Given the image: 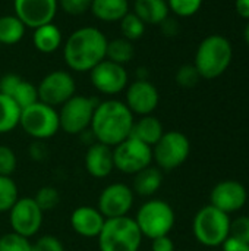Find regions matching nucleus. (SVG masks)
<instances>
[{
    "instance_id": "obj_26",
    "label": "nucleus",
    "mask_w": 249,
    "mask_h": 251,
    "mask_svg": "<svg viewBox=\"0 0 249 251\" xmlns=\"http://www.w3.org/2000/svg\"><path fill=\"white\" fill-rule=\"evenodd\" d=\"M25 25L16 15L0 16V44L13 46L23 38Z\"/></svg>"
},
{
    "instance_id": "obj_2",
    "label": "nucleus",
    "mask_w": 249,
    "mask_h": 251,
    "mask_svg": "<svg viewBox=\"0 0 249 251\" xmlns=\"http://www.w3.org/2000/svg\"><path fill=\"white\" fill-rule=\"evenodd\" d=\"M106 35L95 26H82L73 31L65 46L63 57L69 69L75 72H90L106 59Z\"/></svg>"
},
{
    "instance_id": "obj_40",
    "label": "nucleus",
    "mask_w": 249,
    "mask_h": 251,
    "mask_svg": "<svg viewBox=\"0 0 249 251\" xmlns=\"http://www.w3.org/2000/svg\"><path fill=\"white\" fill-rule=\"evenodd\" d=\"M151 241V251H175V244L169 238V235H163Z\"/></svg>"
},
{
    "instance_id": "obj_5",
    "label": "nucleus",
    "mask_w": 249,
    "mask_h": 251,
    "mask_svg": "<svg viewBox=\"0 0 249 251\" xmlns=\"http://www.w3.org/2000/svg\"><path fill=\"white\" fill-rule=\"evenodd\" d=\"M134 219L142 237L154 240L169 235L175 225V212L169 203L154 199L144 203Z\"/></svg>"
},
{
    "instance_id": "obj_25",
    "label": "nucleus",
    "mask_w": 249,
    "mask_h": 251,
    "mask_svg": "<svg viewBox=\"0 0 249 251\" xmlns=\"http://www.w3.org/2000/svg\"><path fill=\"white\" fill-rule=\"evenodd\" d=\"M22 109L16 104V101L0 93V134H7L19 126Z\"/></svg>"
},
{
    "instance_id": "obj_7",
    "label": "nucleus",
    "mask_w": 249,
    "mask_h": 251,
    "mask_svg": "<svg viewBox=\"0 0 249 251\" xmlns=\"http://www.w3.org/2000/svg\"><path fill=\"white\" fill-rule=\"evenodd\" d=\"M194 234L195 238L207 247L223 244L230 234V221L227 213L211 204L203 207L194 219Z\"/></svg>"
},
{
    "instance_id": "obj_10",
    "label": "nucleus",
    "mask_w": 249,
    "mask_h": 251,
    "mask_svg": "<svg viewBox=\"0 0 249 251\" xmlns=\"http://www.w3.org/2000/svg\"><path fill=\"white\" fill-rule=\"evenodd\" d=\"M189 151V140L179 131H169L153 147V160L158 169L173 171L188 159Z\"/></svg>"
},
{
    "instance_id": "obj_11",
    "label": "nucleus",
    "mask_w": 249,
    "mask_h": 251,
    "mask_svg": "<svg viewBox=\"0 0 249 251\" xmlns=\"http://www.w3.org/2000/svg\"><path fill=\"white\" fill-rule=\"evenodd\" d=\"M38 101L51 107L62 106L76 93V84L73 76L66 71L48 72L37 87Z\"/></svg>"
},
{
    "instance_id": "obj_28",
    "label": "nucleus",
    "mask_w": 249,
    "mask_h": 251,
    "mask_svg": "<svg viewBox=\"0 0 249 251\" xmlns=\"http://www.w3.org/2000/svg\"><path fill=\"white\" fill-rule=\"evenodd\" d=\"M120 31H122V37L129 40V41H135L139 40L144 32H145V24L134 13V12H128L120 21Z\"/></svg>"
},
{
    "instance_id": "obj_12",
    "label": "nucleus",
    "mask_w": 249,
    "mask_h": 251,
    "mask_svg": "<svg viewBox=\"0 0 249 251\" xmlns=\"http://www.w3.org/2000/svg\"><path fill=\"white\" fill-rule=\"evenodd\" d=\"M44 212L38 207L32 197L18 199L9 210V224L12 232L31 238L38 234L43 225Z\"/></svg>"
},
{
    "instance_id": "obj_31",
    "label": "nucleus",
    "mask_w": 249,
    "mask_h": 251,
    "mask_svg": "<svg viewBox=\"0 0 249 251\" xmlns=\"http://www.w3.org/2000/svg\"><path fill=\"white\" fill-rule=\"evenodd\" d=\"M32 199L35 200V203L43 212H47V210H53L59 204L60 193L57 191V188L51 185H45V187H41Z\"/></svg>"
},
{
    "instance_id": "obj_27",
    "label": "nucleus",
    "mask_w": 249,
    "mask_h": 251,
    "mask_svg": "<svg viewBox=\"0 0 249 251\" xmlns=\"http://www.w3.org/2000/svg\"><path fill=\"white\" fill-rule=\"evenodd\" d=\"M135 56V47L132 44V41L120 37V38H114L112 41L107 43V50H106V59L112 60L114 63L123 65L131 62Z\"/></svg>"
},
{
    "instance_id": "obj_4",
    "label": "nucleus",
    "mask_w": 249,
    "mask_h": 251,
    "mask_svg": "<svg viewBox=\"0 0 249 251\" xmlns=\"http://www.w3.org/2000/svg\"><path fill=\"white\" fill-rule=\"evenodd\" d=\"M142 238L135 219L131 216L106 219L97 237L100 251H138Z\"/></svg>"
},
{
    "instance_id": "obj_15",
    "label": "nucleus",
    "mask_w": 249,
    "mask_h": 251,
    "mask_svg": "<svg viewBox=\"0 0 249 251\" xmlns=\"http://www.w3.org/2000/svg\"><path fill=\"white\" fill-rule=\"evenodd\" d=\"M125 104L134 115H153L160 101L157 87L148 79H135L125 90Z\"/></svg>"
},
{
    "instance_id": "obj_24",
    "label": "nucleus",
    "mask_w": 249,
    "mask_h": 251,
    "mask_svg": "<svg viewBox=\"0 0 249 251\" xmlns=\"http://www.w3.org/2000/svg\"><path fill=\"white\" fill-rule=\"evenodd\" d=\"M90 10L103 22H119L129 12V0H92Z\"/></svg>"
},
{
    "instance_id": "obj_38",
    "label": "nucleus",
    "mask_w": 249,
    "mask_h": 251,
    "mask_svg": "<svg viewBox=\"0 0 249 251\" xmlns=\"http://www.w3.org/2000/svg\"><path fill=\"white\" fill-rule=\"evenodd\" d=\"M230 237L249 244V218L242 216L230 224Z\"/></svg>"
},
{
    "instance_id": "obj_1",
    "label": "nucleus",
    "mask_w": 249,
    "mask_h": 251,
    "mask_svg": "<svg viewBox=\"0 0 249 251\" xmlns=\"http://www.w3.org/2000/svg\"><path fill=\"white\" fill-rule=\"evenodd\" d=\"M134 121V113L125 101L110 99L98 101L90 129L97 143L114 147L131 135Z\"/></svg>"
},
{
    "instance_id": "obj_37",
    "label": "nucleus",
    "mask_w": 249,
    "mask_h": 251,
    "mask_svg": "<svg viewBox=\"0 0 249 251\" xmlns=\"http://www.w3.org/2000/svg\"><path fill=\"white\" fill-rule=\"evenodd\" d=\"M31 251H65V246L54 235H43L35 243H32Z\"/></svg>"
},
{
    "instance_id": "obj_39",
    "label": "nucleus",
    "mask_w": 249,
    "mask_h": 251,
    "mask_svg": "<svg viewBox=\"0 0 249 251\" xmlns=\"http://www.w3.org/2000/svg\"><path fill=\"white\" fill-rule=\"evenodd\" d=\"M22 81V78L16 74H6L0 78V93L4 96H12L18 84Z\"/></svg>"
},
{
    "instance_id": "obj_33",
    "label": "nucleus",
    "mask_w": 249,
    "mask_h": 251,
    "mask_svg": "<svg viewBox=\"0 0 249 251\" xmlns=\"http://www.w3.org/2000/svg\"><path fill=\"white\" fill-rule=\"evenodd\" d=\"M169 10L179 18H191L203 6V0H166Z\"/></svg>"
},
{
    "instance_id": "obj_18",
    "label": "nucleus",
    "mask_w": 249,
    "mask_h": 251,
    "mask_svg": "<svg viewBox=\"0 0 249 251\" xmlns=\"http://www.w3.org/2000/svg\"><path fill=\"white\" fill-rule=\"evenodd\" d=\"M106 218L97 207L79 206L70 215L72 229L84 238H97L103 229Z\"/></svg>"
},
{
    "instance_id": "obj_46",
    "label": "nucleus",
    "mask_w": 249,
    "mask_h": 251,
    "mask_svg": "<svg viewBox=\"0 0 249 251\" xmlns=\"http://www.w3.org/2000/svg\"><path fill=\"white\" fill-rule=\"evenodd\" d=\"M0 47H1V44H0Z\"/></svg>"
},
{
    "instance_id": "obj_43",
    "label": "nucleus",
    "mask_w": 249,
    "mask_h": 251,
    "mask_svg": "<svg viewBox=\"0 0 249 251\" xmlns=\"http://www.w3.org/2000/svg\"><path fill=\"white\" fill-rule=\"evenodd\" d=\"M236 13L242 18L249 21V0H236L235 1Z\"/></svg>"
},
{
    "instance_id": "obj_29",
    "label": "nucleus",
    "mask_w": 249,
    "mask_h": 251,
    "mask_svg": "<svg viewBox=\"0 0 249 251\" xmlns=\"http://www.w3.org/2000/svg\"><path fill=\"white\" fill-rule=\"evenodd\" d=\"M18 193V185L12 176L0 175V213L9 212L12 209V206L19 199Z\"/></svg>"
},
{
    "instance_id": "obj_41",
    "label": "nucleus",
    "mask_w": 249,
    "mask_h": 251,
    "mask_svg": "<svg viewBox=\"0 0 249 251\" xmlns=\"http://www.w3.org/2000/svg\"><path fill=\"white\" fill-rule=\"evenodd\" d=\"M160 28H161V31H163V34L166 37H175L179 32V24H178V21L173 19V18H170V16L166 18L160 24Z\"/></svg>"
},
{
    "instance_id": "obj_22",
    "label": "nucleus",
    "mask_w": 249,
    "mask_h": 251,
    "mask_svg": "<svg viewBox=\"0 0 249 251\" xmlns=\"http://www.w3.org/2000/svg\"><path fill=\"white\" fill-rule=\"evenodd\" d=\"M161 182H163L161 169L151 165L134 175L132 191L134 194H138L141 197H151L160 190Z\"/></svg>"
},
{
    "instance_id": "obj_20",
    "label": "nucleus",
    "mask_w": 249,
    "mask_h": 251,
    "mask_svg": "<svg viewBox=\"0 0 249 251\" xmlns=\"http://www.w3.org/2000/svg\"><path fill=\"white\" fill-rule=\"evenodd\" d=\"M163 134H164V129H163L160 119H157L153 115H147V116H141L138 121H134L129 137H134L142 141L144 144L154 147L157 141L163 137Z\"/></svg>"
},
{
    "instance_id": "obj_6",
    "label": "nucleus",
    "mask_w": 249,
    "mask_h": 251,
    "mask_svg": "<svg viewBox=\"0 0 249 251\" xmlns=\"http://www.w3.org/2000/svg\"><path fill=\"white\" fill-rule=\"evenodd\" d=\"M19 126L37 141L53 138L60 129L59 112L56 107L37 101L22 109Z\"/></svg>"
},
{
    "instance_id": "obj_42",
    "label": "nucleus",
    "mask_w": 249,
    "mask_h": 251,
    "mask_svg": "<svg viewBox=\"0 0 249 251\" xmlns=\"http://www.w3.org/2000/svg\"><path fill=\"white\" fill-rule=\"evenodd\" d=\"M223 251H249V244L233 237H227V240L223 243Z\"/></svg>"
},
{
    "instance_id": "obj_44",
    "label": "nucleus",
    "mask_w": 249,
    "mask_h": 251,
    "mask_svg": "<svg viewBox=\"0 0 249 251\" xmlns=\"http://www.w3.org/2000/svg\"><path fill=\"white\" fill-rule=\"evenodd\" d=\"M148 69L145 66H139L136 69V79H148Z\"/></svg>"
},
{
    "instance_id": "obj_36",
    "label": "nucleus",
    "mask_w": 249,
    "mask_h": 251,
    "mask_svg": "<svg viewBox=\"0 0 249 251\" xmlns=\"http://www.w3.org/2000/svg\"><path fill=\"white\" fill-rule=\"evenodd\" d=\"M92 0H59L60 9L72 16H79L84 15L91 9Z\"/></svg>"
},
{
    "instance_id": "obj_45",
    "label": "nucleus",
    "mask_w": 249,
    "mask_h": 251,
    "mask_svg": "<svg viewBox=\"0 0 249 251\" xmlns=\"http://www.w3.org/2000/svg\"><path fill=\"white\" fill-rule=\"evenodd\" d=\"M244 38H245L247 46L249 47V21H248V24L245 25V29H244Z\"/></svg>"
},
{
    "instance_id": "obj_14",
    "label": "nucleus",
    "mask_w": 249,
    "mask_h": 251,
    "mask_svg": "<svg viewBox=\"0 0 249 251\" xmlns=\"http://www.w3.org/2000/svg\"><path fill=\"white\" fill-rule=\"evenodd\" d=\"M134 196L129 185L122 182L110 184L100 193L97 209L106 219L128 216L134 206Z\"/></svg>"
},
{
    "instance_id": "obj_21",
    "label": "nucleus",
    "mask_w": 249,
    "mask_h": 251,
    "mask_svg": "<svg viewBox=\"0 0 249 251\" xmlns=\"http://www.w3.org/2000/svg\"><path fill=\"white\" fill-rule=\"evenodd\" d=\"M132 12L145 25H160L170 13L166 0H135Z\"/></svg>"
},
{
    "instance_id": "obj_34",
    "label": "nucleus",
    "mask_w": 249,
    "mask_h": 251,
    "mask_svg": "<svg viewBox=\"0 0 249 251\" xmlns=\"http://www.w3.org/2000/svg\"><path fill=\"white\" fill-rule=\"evenodd\" d=\"M201 79L197 68L194 66V63H186L182 65L178 72H176V82L183 87V88H192L198 84V81Z\"/></svg>"
},
{
    "instance_id": "obj_8",
    "label": "nucleus",
    "mask_w": 249,
    "mask_h": 251,
    "mask_svg": "<svg viewBox=\"0 0 249 251\" xmlns=\"http://www.w3.org/2000/svg\"><path fill=\"white\" fill-rule=\"evenodd\" d=\"M98 104L95 97L78 96L75 94L66 103L60 106L59 112V122L60 129L70 135L84 134L92 121L94 110Z\"/></svg>"
},
{
    "instance_id": "obj_35",
    "label": "nucleus",
    "mask_w": 249,
    "mask_h": 251,
    "mask_svg": "<svg viewBox=\"0 0 249 251\" xmlns=\"http://www.w3.org/2000/svg\"><path fill=\"white\" fill-rule=\"evenodd\" d=\"M18 166L16 153L9 146H0V175L12 176Z\"/></svg>"
},
{
    "instance_id": "obj_3",
    "label": "nucleus",
    "mask_w": 249,
    "mask_h": 251,
    "mask_svg": "<svg viewBox=\"0 0 249 251\" xmlns=\"http://www.w3.org/2000/svg\"><path fill=\"white\" fill-rule=\"evenodd\" d=\"M233 60V46L230 40L222 34L207 35L195 51L194 66L204 79H216L222 76Z\"/></svg>"
},
{
    "instance_id": "obj_30",
    "label": "nucleus",
    "mask_w": 249,
    "mask_h": 251,
    "mask_svg": "<svg viewBox=\"0 0 249 251\" xmlns=\"http://www.w3.org/2000/svg\"><path fill=\"white\" fill-rule=\"evenodd\" d=\"M10 97L16 101V104L21 109H25V107H28V106H31V104L38 101L37 87L32 82H29V81L22 78V81L18 84V87L15 88V91L12 93Z\"/></svg>"
},
{
    "instance_id": "obj_13",
    "label": "nucleus",
    "mask_w": 249,
    "mask_h": 251,
    "mask_svg": "<svg viewBox=\"0 0 249 251\" xmlns=\"http://www.w3.org/2000/svg\"><path fill=\"white\" fill-rule=\"evenodd\" d=\"M90 79L92 87L106 96H116L126 90L129 84L126 68L107 59L101 60L90 71Z\"/></svg>"
},
{
    "instance_id": "obj_32",
    "label": "nucleus",
    "mask_w": 249,
    "mask_h": 251,
    "mask_svg": "<svg viewBox=\"0 0 249 251\" xmlns=\"http://www.w3.org/2000/svg\"><path fill=\"white\" fill-rule=\"evenodd\" d=\"M32 243L29 238L16 232H9L0 237V251H31Z\"/></svg>"
},
{
    "instance_id": "obj_19",
    "label": "nucleus",
    "mask_w": 249,
    "mask_h": 251,
    "mask_svg": "<svg viewBox=\"0 0 249 251\" xmlns=\"http://www.w3.org/2000/svg\"><path fill=\"white\" fill-rule=\"evenodd\" d=\"M85 169L87 172L97 179L107 178L113 169H114V162H113V147H109L101 143H94L88 147L85 157Z\"/></svg>"
},
{
    "instance_id": "obj_16",
    "label": "nucleus",
    "mask_w": 249,
    "mask_h": 251,
    "mask_svg": "<svg viewBox=\"0 0 249 251\" xmlns=\"http://www.w3.org/2000/svg\"><path fill=\"white\" fill-rule=\"evenodd\" d=\"M15 15L26 28H38L53 22L59 0H13Z\"/></svg>"
},
{
    "instance_id": "obj_23",
    "label": "nucleus",
    "mask_w": 249,
    "mask_h": 251,
    "mask_svg": "<svg viewBox=\"0 0 249 251\" xmlns=\"http://www.w3.org/2000/svg\"><path fill=\"white\" fill-rule=\"evenodd\" d=\"M32 43L40 53H54L62 46V31L53 22L41 25L34 29Z\"/></svg>"
},
{
    "instance_id": "obj_17",
    "label": "nucleus",
    "mask_w": 249,
    "mask_h": 251,
    "mask_svg": "<svg viewBox=\"0 0 249 251\" xmlns=\"http://www.w3.org/2000/svg\"><path fill=\"white\" fill-rule=\"evenodd\" d=\"M247 201V190L236 181H223L211 191V206L230 213L239 210Z\"/></svg>"
},
{
    "instance_id": "obj_9",
    "label": "nucleus",
    "mask_w": 249,
    "mask_h": 251,
    "mask_svg": "<svg viewBox=\"0 0 249 251\" xmlns=\"http://www.w3.org/2000/svg\"><path fill=\"white\" fill-rule=\"evenodd\" d=\"M114 169L126 175H135L139 171L151 166L153 163V147L142 141L128 137L122 143L113 147Z\"/></svg>"
}]
</instances>
